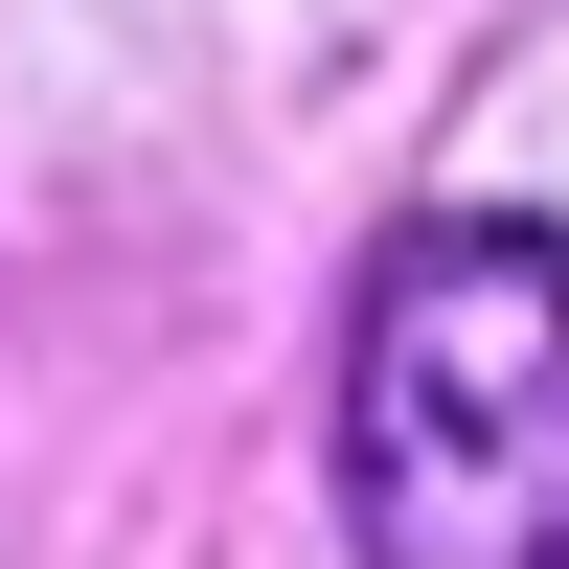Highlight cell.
Segmentation results:
<instances>
[{
	"label": "cell",
	"instance_id": "obj_1",
	"mask_svg": "<svg viewBox=\"0 0 569 569\" xmlns=\"http://www.w3.org/2000/svg\"><path fill=\"white\" fill-rule=\"evenodd\" d=\"M342 525H365V569H569V251L547 228L456 206L365 273Z\"/></svg>",
	"mask_w": 569,
	"mask_h": 569
}]
</instances>
